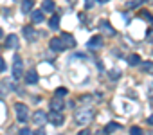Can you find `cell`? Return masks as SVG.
Listing matches in <instances>:
<instances>
[{
  "label": "cell",
  "instance_id": "obj_30",
  "mask_svg": "<svg viewBox=\"0 0 153 135\" xmlns=\"http://www.w3.org/2000/svg\"><path fill=\"white\" fill-rule=\"evenodd\" d=\"M148 124H151V126H153V113H151V115L148 117Z\"/></svg>",
  "mask_w": 153,
  "mask_h": 135
},
{
  "label": "cell",
  "instance_id": "obj_17",
  "mask_svg": "<svg viewBox=\"0 0 153 135\" xmlns=\"http://www.w3.org/2000/svg\"><path fill=\"white\" fill-rule=\"evenodd\" d=\"M139 65H140V69H142L144 72L153 74V61H140Z\"/></svg>",
  "mask_w": 153,
  "mask_h": 135
},
{
  "label": "cell",
  "instance_id": "obj_8",
  "mask_svg": "<svg viewBox=\"0 0 153 135\" xmlns=\"http://www.w3.org/2000/svg\"><path fill=\"white\" fill-rule=\"evenodd\" d=\"M24 78H25V83H29V85L38 83V72H36L34 69H29V70L24 74Z\"/></svg>",
  "mask_w": 153,
  "mask_h": 135
},
{
  "label": "cell",
  "instance_id": "obj_27",
  "mask_svg": "<svg viewBox=\"0 0 153 135\" xmlns=\"http://www.w3.org/2000/svg\"><path fill=\"white\" fill-rule=\"evenodd\" d=\"M33 135H45V130H43V128L40 126V128H38V130H36V131H34Z\"/></svg>",
  "mask_w": 153,
  "mask_h": 135
},
{
  "label": "cell",
  "instance_id": "obj_20",
  "mask_svg": "<svg viewBox=\"0 0 153 135\" xmlns=\"http://www.w3.org/2000/svg\"><path fill=\"white\" fill-rule=\"evenodd\" d=\"M128 63H130V65H133V67H137V65L140 63V58H139V54H131V56L128 58Z\"/></svg>",
  "mask_w": 153,
  "mask_h": 135
},
{
  "label": "cell",
  "instance_id": "obj_9",
  "mask_svg": "<svg viewBox=\"0 0 153 135\" xmlns=\"http://www.w3.org/2000/svg\"><path fill=\"white\" fill-rule=\"evenodd\" d=\"M63 97H58V96H54L52 99H51V108L52 110H56V112H61L63 110Z\"/></svg>",
  "mask_w": 153,
  "mask_h": 135
},
{
  "label": "cell",
  "instance_id": "obj_1",
  "mask_svg": "<svg viewBox=\"0 0 153 135\" xmlns=\"http://www.w3.org/2000/svg\"><path fill=\"white\" fill-rule=\"evenodd\" d=\"M92 119H94V110L92 108H81V110L76 112V122L81 124V126L90 124Z\"/></svg>",
  "mask_w": 153,
  "mask_h": 135
},
{
  "label": "cell",
  "instance_id": "obj_15",
  "mask_svg": "<svg viewBox=\"0 0 153 135\" xmlns=\"http://www.w3.org/2000/svg\"><path fill=\"white\" fill-rule=\"evenodd\" d=\"M101 45H103V40H101L99 36H92V38L88 40V47H90V49H99Z\"/></svg>",
  "mask_w": 153,
  "mask_h": 135
},
{
  "label": "cell",
  "instance_id": "obj_19",
  "mask_svg": "<svg viewBox=\"0 0 153 135\" xmlns=\"http://www.w3.org/2000/svg\"><path fill=\"white\" fill-rule=\"evenodd\" d=\"M115 130H119V124H117V122H108V126L105 128V133L110 135V133H114Z\"/></svg>",
  "mask_w": 153,
  "mask_h": 135
},
{
  "label": "cell",
  "instance_id": "obj_31",
  "mask_svg": "<svg viewBox=\"0 0 153 135\" xmlns=\"http://www.w3.org/2000/svg\"><path fill=\"white\" fill-rule=\"evenodd\" d=\"M97 2H99V4H106V2H108V0H97Z\"/></svg>",
  "mask_w": 153,
  "mask_h": 135
},
{
  "label": "cell",
  "instance_id": "obj_28",
  "mask_svg": "<svg viewBox=\"0 0 153 135\" xmlns=\"http://www.w3.org/2000/svg\"><path fill=\"white\" fill-rule=\"evenodd\" d=\"M4 70H6V61L0 58V72H4Z\"/></svg>",
  "mask_w": 153,
  "mask_h": 135
},
{
  "label": "cell",
  "instance_id": "obj_22",
  "mask_svg": "<svg viewBox=\"0 0 153 135\" xmlns=\"http://www.w3.org/2000/svg\"><path fill=\"white\" fill-rule=\"evenodd\" d=\"M130 135H142V130L139 126H131L130 128Z\"/></svg>",
  "mask_w": 153,
  "mask_h": 135
},
{
  "label": "cell",
  "instance_id": "obj_11",
  "mask_svg": "<svg viewBox=\"0 0 153 135\" xmlns=\"http://www.w3.org/2000/svg\"><path fill=\"white\" fill-rule=\"evenodd\" d=\"M6 47L7 49H16L18 47V36L16 34H9L6 38Z\"/></svg>",
  "mask_w": 153,
  "mask_h": 135
},
{
  "label": "cell",
  "instance_id": "obj_25",
  "mask_svg": "<svg viewBox=\"0 0 153 135\" xmlns=\"http://www.w3.org/2000/svg\"><path fill=\"white\" fill-rule=\"evenodd\" d=\"M119 76H121V72H119V70H110V78H115V79H117Z\"/></svg>",
  "mask_w": 153,
  "mask_h": 135
},
{
  "label": "cell",
  "instance_id": "obj_3",
  "mask_svg": "<svg viewBox=\"0 0 153 135\" xmlns=\"http://www.w3.org/2000/svg\"><path fill=\"white\" fill-rule=\"evenodd\" d=\"M15 112H16V119H18L20 122H27V119H29L27 105H24V103H16V105H15Z\"/></svg>",
  "mask_w": 153,
  "mask_h": 135
},
{
  "label": "cell",
  "instance_id": "obj_18",
  "mask_svg": "<svg viewBox=\"0 0 153 135\" xmlns=\"http://www.w3.org/2000/svg\"><path fill=\"white\" fill-rule=\"evenodd\" d=\"M49 27H51V29H58V27H59V16H58V15H52V16H51Z\"/></svg>",
  "mask_w": 153,
  "mask_h": 135
},
{
  "label": "cell",
  "instance_id": "obj_14",
  "mask_svg": "<svg viewBox=\"0 0 153 135\" xmlns=\"http://www.w3.org/2000/svg\"><path fill=\"white\" fill-rule=\"evenodd\" d=\"M61 40H63V43H65V47H76V40H74V36L72 34H63L61 36Z\"/></svg>",
  "mask_w": 153,
  "mask_h": 135
},
{
  "label": "cell",
  "instance_id": "obj_21",
  "mask_svg": "<svg viewBox=\"0 0 153 135\" xmlns=\"http://www.w3.org/2000/svg\"><path fill=\"white\" fill-rule=\"evenodd\" d=\"M67 94H68V90H67V88H63V87H61V88H58V90L54 92V96H58V97H65Z\"/></svg>",
  "mask_w": 153,
  "mask_h": 135
},
{
  "label": "cell",
  "instance_id": "obj_29",
  "mask_svg": "<svg viewBox=\"0 0 153 135\" xmlns=\"http://www.w3.org/2000/svg\"><path fill=\"white\" fill-rule=\"evenodd\" d=\"M78 135H90V131H88V130H87V128H85V130H81V131H79V133H78Z\"/></svg>",
  "mask_w": 153,
  "mask_h": 135
},
{
  "label": "cell",
  "instance_id": "obj_2",
  "mask_svg": "<svg viewBox=\"0 0 153 135\" xmlns=\"http://www.w3.org/2000/svg\"><path fill=\"white\" fill-rule=\"evenodd\" d=\"M22 76H24V63H22V58L16 54L13 59V79H20Z\"/></svg>",
  "mask_w": 153,
  "mask_h": 135
},
{
  "label": "cell",
  "instance_id": "obj_4",
  "mask_svg": "<svg viewBox=\"0 0 153 135\" xmlns=\"http://www.w3.org/2000/svg\"><path fill=\"white\" fill-rule=\"evenodd\" d=\"M47 119H49V121H51V124H54V126H61V124L65 122L63 113H61V112H56V110H52V112L47 115Z\"/></svg>",
  "mask_w": 153,
  "mask_h": 135
},
{
  "label": "cell",
  "instance_id": "obj_26",
  "mask_svg": "<svg viewBox=\"0 0 153 135\" xmlns=\"http://www.w3.org/2000/svg\"><path fill=\"white\" fill-rule=\"evenodd\" d=\"M146 36H148V42H151V43H153V27L148 31V34H146Z\"/></svg>",
  "mask_w": 153,
  "mask_h": 135
},
{
  "label": "cell",
  "instance_id": "obj_13",
  "mask_svg": "<svg viewBox=\"0 0 153 135\" xmlns=\"http://www.w3.org/2000/svg\"><path fill=\"white\" fill-rule=\"evenodd\" d=\"M43 20H45V15H43V11H42V9L33 11V22H34V24H42Z\"/></svg>",
  "mask_w": 153,
  "mask_h": 135
},
{
  "label": "cell",
  "instance_id": "obj_5",
  "mask_svg": "<svg viewBox=\"0 0 153 135\" xmlns=\"http://www.w3.org/2000/svg\"><path fill=\"white\" fill-rule=\"evenodd\" d=\"M49 47H51L54 52H61V50H65V49H67L61 38H51V42H49Z\"/></svg>",
  "mask_w": 153,
  "mask_h": 135
},
{
  "label": "cell",
  "instance_id": "obj_32",
  "mask_svg": "<svg viewBox=\"0 0 153 135\" xmlns=\"http://www.w3.org/2000/svg\"><path fill=\"white\" fill-rule=\"evenodd\" d=\"M2 36H4V31H2V29H0V38H2Z\"/></svg>",
  "mask_w": 153,
  "mask_h": 135
},
{
  "label": "cell",
  "instance_id": "obj_6",
  "mask_svg": "<svg viewBox=\"0 0 153 135\" xmlns=\"http://www.w3.org/2000/svg\"><path fill=\"white\" fill-rule=\"evenodd\" d=\"M45 121H47V113L43 110H36L34 115H33V122L38 124V126H42V124H45Z\"/></svg>",
  "mask_w": 153,
  "mask_h": 135
},
{
  "label": "cell",
  "instance_id": "obj_23",
  "mask_svg": "<svg viewBox=\"0 0 153 135\" xmlns=\"http://www.w3.org/2000/svg\"><path fill=\"white\" fill-rule=\"evenodd\" d=\"M142 2H144V0H133V2L128 4V7H137V6H140Z\"/></svg>",
  "mask_w": 153,
  "mask_h": 135
},
{
  "label": "cell",
  "instance_id": "obj_16",
  "mask_svg": "<svg viewBox=\"0 0 153 135\" xmlns=\"http://www.w3.org/2000/svg\"><path fill=\"white\" fill-rule=\"evenodd\" d=\"M34 6V0H22V11L24 13H31Z\"/></svg>",
  "mask_w": 153,
  "mask_h": 135
},
{
  "label": "cell",
  "instance_id": "obj_12",
  "mask_svg": "<svg viewBox=\"0 0 153 135\" xmlns=\"http://www.w3.org/2000/svg\"><path fill=\"white\" fill-rule=\"evenodd\" d=\"M54 9H56V4L52 0H43V6H42L43 13H54Z\"/></svg>",
  "mask_w": 153,
  "mask_h": 135
},
{
  "label": "cell",
  "instance_id": "obj_10",
  "mask_svg": "<svg viewBox=\"0 0 153 135\" xmlns=\"http://www.w3.org/2000/svg\"><path fill=\"white\" fill-rule=\"evenodd\" d=\"M22 33H24V36H25L27 40H31V42H34V40H36V36H38V34H36V31H34L31 25L24 27V29H22Z\"/></svg>",
  "mask_w": 153,
  "mask_h": 135
},
{
  "label": "cell",
  "instance_id": "obj_24",
  "mask_svg": "<svg viewBox=\"0 0 153 135\" xmlns=\"http://www.w3.org/2000/svg\"><path fill=\"white\" fill-rule=\"evenodd\" d=\"M18 135H33V131H31L29 128H22V130L18 131Z\"/></svg>",
  "mask_w": 153,
  "mask_h": 135
},
{
  "label": "cell",
  "instance_id": "obj_7",
  "mask_svg": "<svg viewBox=\"0 0 153 135\" xmlns=\"http://www.w3.org/2000/svg\"><path fill=\"white\" fill-rule=\"evenodd\" d=\"M99 31H101L105 36H115V29H114L108 22H101V24H99Z\"/></svg>",
  "mask_w": 153,
  "mask_h": 135
}]
</instances>
